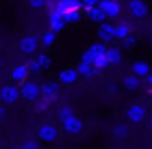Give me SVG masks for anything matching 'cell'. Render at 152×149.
Wrapping results in <instances>:
<instances>
[{
    "mask_svg": "<svg viewBox=\"0 0 152 149\" xmlns=\"http://www.w3.org/2000/svg\"><path fill=\"white\" fill-rule=\"evenodd\" d=\"M61 85L57 80H43L39 84V98L44 105H51V103L57 102L61 97Z\"/></svg>",
    "mask_w": 152,
    "mask_h": 149,
    "instance_id": "6da1fadb",
    "label": "cell"
},
{
    "mask_svg": "<svg viewBox=\"0 0 152 149\" xmlns=\"http://www.w3.org/2000/svg\"><path fill=\"white\" fill-rule=\"evenodd\" d=\"M105 51H106V46H105V44L100 43V41H95V43H92L82 54H80L79 62H83V64H88V66H92V64L95 62V61L98 59L100 56H105Z\"/></svg>",
    "mask_w": 152,
    "mask_h": 149,
    "instance_id": "7a4b0ae2",
    "label": "cell"
},
{
    "mask_svg": "<svg viewBox=\"0 0 152 149\" xmlns=\"http://www.w3.org/2000/svg\"><path fill=\"white\" fill-rule=\"evenodd\" d=\"M20 92V98H23L25 102L34 103L39 100V84L36 80H26L18 87Z\"/></svg>",
    "mask_w": 152,
    "mask_h": 149,
    "instance_id": "3957f363",
    "label": "cell"
},
{
    "mask_svg": "<svg viewBox=\"0 0 152 149\" xmlns=\"http://www.w3.org/2000/svg\"><path fill=\"white\" fill-rule=\"evenodd\" d=\"M124 116L131 125H141L147 118V110L141 103H131L128 108L124 110Z\"/></svg>",
    "mask_w": 152,
    "mask_h": 149,
    "instance_id": "277c9868",
    "label": "cell"
},
{
    "mask_svg": "<svg viewBox=\"0 0 152 149\" xmlns=\"http://www.w3.org/2000/svg\"><path fill=\"white\" fill-rule=\"evenodd\" d=\"M36 136H38L36 139L39 142L51 144V142H56V139L59 138V129H57V126L53 125V123H43V125H39V128H38Z\"/></svg>",
    "mask_w": 152,
    "mask_h": 149,
    "instance_id": "5b68a950",
    "label": "cell"
},
{
    "mask_svg": "<svg viewBox=\"0 0 152 149\" xmlns=\"http://www.w3.org/2000/svg\"><path fill=\"white\" fill-rule=\"evenodd\" d=\"M18 100H20V92L15 84H5L0 87V103L2 105H15Z\"/></svg>",
    "mask_w": 152,
    "mask_h": 149,
    "instance_id": "8992f818",
    "label": "cell"
},
{
    "mask_svg": "<svg viewBox=\"0 0 152 149\" xmlns=\"http://www.w3.org/2000/svg\"><path fill=\"white\" fill-rule=\"evenodd\" d=\"M38 49H39V38H38L36 34H26V36H23L20 40V43H18V51H20L21 54H25V56H28V57L36 54Z\"/></svg>",
    "mask_w": 152,
    "mask_h": 149,
    "instance_id": "52a82bcc",
    "label": "cell"
},
{
    "mask_svg": "<svg viewBox=\"0 0 152 149\" xmlns=\"http://www.w3.org/2000/svg\"><path fill=\"white\" fill-rule=\"evenodd\" d=\"M98 7L103 10L106 20H116L123 13V5L118 0H100Z\"/></svg>",
    "mask_w": 152,
    "mask_h": 149,
    "instance_id": "ba28073f",
    "label": "cell"
},
{
    "mask_svg": "<svg viewBox=\"0 0 152 149\" xmlns=\"http://www.w3.org/2000/svg\"><path fill=\"white\" fill-rule=\"evenodd\" d=\"M96 36H98L100 43H103L105 46H111L113 41H115V25L110 23V21H105V23L98 25Z\"/></svg>",
    "mask_w": 152,
    "mask_h": 149,
    "instance_id": "9c48e42d",
    "label": "cell"
},
{
    "mask_svg": "<svg viewBox=\"0 0 152 149\" xmlns=\"http://www.w3.org/2000/svg\"><path fill=\"white\" fill-rule=\"evenodd\" d=\"M128 12L132 18H136V20H144L149 13V7L144 0H129Z\"/></svg>",
    "mask_w": 152,
    "mask_h": 149,
    "instance_id": "30bf717a",
    "label": "cell"
},
{
    "mask_svg": "<svg viewBox=\"0 0 152 149\" xmlns=\"http://www.w3.org/2000/svg\"><path fill=\"white\" fill-rule=\"evenodd\" d=\"M61 123H62V129L67 133V134H80V133L83 131V128H85L82 118H79L77 115L69 116V118H66Z\"/></svg>",
    "mask_w": 152,
    "mask_h": 149,
    "instance_id": "8fae6325",
    "label": "cell"
},
{
    "mask_svg": "<svg viewBox=\"0 0 152 149\" xmlns=\"http://www.w3.org/2000/svg\"><path fill=\"white\" fill-rule=\"evenodd\" d=\"M79 80V74H77L75 67H64L57 74V82L62 87H70Z\"/></svg>",
    "mask_w": 152,
    "mask_h": 149,
    "instance_id": "7c38bea8",
    "label": "cell"
},
{
    "mask_svg": "<svg viewBox=\"0 0 152 149\" xmlns=\"http://www.w3.org/2000/svg\"><path fill=\"white\" fill-rule=\"evenodd\" d=\"M48 25H49V30L54 31V33H61V31L66 28V23H64V18L59 12H56L54 8H51L49 13H48Z\"/></svg>",
    "mask_w": 152,
    "mask_h": 149,
    "instance_id": "4fadbf2b",
    "label": "cell"
},
{
    "mask_svg": "<svg viewBox=\"0 0 152 149\" xmlns=\"http://www.w3.org/2000/svg\"><path fill=\"white\" fill-rule=\"evenodd\" d=\"M54 10L59 12L61 15L67 13V12H82V5H80V0H57L56 5H54Z\"/></svg>",
    "mask_w": 152,
    "mask_h": 149,
    "instance_id": "5bb4252c",
    "label": "cell"
},
{
    "mask_svg": "<svg viewBox=\"0 0 152 149\" xmlns=\"http://www.w3.org/2000/svg\"><path fill=\"white\" fill-rule=\"evenodd\" d=\"M151 72H152V66L142 59H137L131 64V74L136 76L137 79H145Z\"/></svg>",
    "mask_w": 152,
    "mask_h": 149,
    "instance_id": "9a60e30c",
    "label": "cell"
},
{
    "mask_svg": "<svg viewBox=\"0 0 152 149\" xmlns=\"http://www.w3.org/2000/svg\"><path fill=\"white\" fill-rule=\"evenodd\" d=\"M28 77H30V72H28L25 64H17L10 72V79L13 80L15 85H21L23 82L28 80Z\"/></svg>",
    "mask_w": 152,
    "mask_h": 149,
    "instance_id": "2e32d148",
    "label": "cell"
},
{
    "mask_svg": "<svg viewBox=\"0 0 152 149\" xmlns=\"http://www.w3.org/2000/svg\"><path fill=\"white\" fill-rule=\"evenodd\" d=\"M105 59L108 62V66H119L123 62V51L118 46H106L105 51Z\"/></svg>",
    "mask_w": 152,
    "mask_h": 149,
    "instance_id": "e0dca14e",
    "label": "cell"
},
{
    "mask_svg": "<svg viewBox=\"0 0 152 149\" xmlns=\"http://www.w3.org/2000/svg\"><path fill=\"white\" fill-rule=\"evenodd\" d=\"M121 85H123V89L128 90V92H136V90H139V87L142 85V82H141V79H137L136 76L128 74V76L123 77Z\"/></svg>",
    "mask_w": 152,
    "mask_h": 149,
    "instance_id": "ac0fdd59",
    "label": "cell"
},
{
    "mask_svg": "<svg viewBox=\"0 0 152 149\" xmlns=\"http://www.w3.org/2000/svg\"><path fill=\"white\" fill-rule=\"evenodd\" d=\"M34 61L38 62V66H39L41 70H49L51 67H53V57L48 53H44V51H38V53L34 54Z\"/></svg>",
    "mask_w": 152,
    "mask_h": 149,
    "instance_id": "d6986e66",
    "label": "cell"
},
{
    "mask_svg": "<svg viewBox=\"0 0 152 149\" xmlns=\"http://www.w3.org/2000/svg\"><path fill=\"white\" fill-rule=\"evenodd\" d=\"M87 18L95 25H102V23H105V21H108L100 7H93V8H90V10H87Z\"/></svg>",
    "mask_w": 152,
    "mask_h": 149,
    "instance_id": "ffe728a7",
    "label": "cell"
},
{
    "mask_svg": "<svg viewBox=\"0 0 152 149\" xmlns=\"http://www.w3.org/2000/svg\"><path fill=\"white\" fill-rule=\"evenodd\" d=\"M56 40H57V34L54 33V31H51V30L44 31L43 36L39 38V48L49 49V48H53L54 44H56Z\"/></svg>",
    "mask_w": 152,
    "mask_h": 149,
    "instance_id": "44dd1931",
    "label": "cell"
},
{
    "mask_svg": "<svg viewBox=\"0 0 152 149\" xmlns=\"http://www.w3.org/2000/svg\"><path fill=\"white\" fill-rule=\"evenodd\" d=\"M132 31H131V26H129L128 23H124V21H121V23L115 25V41H123L126 36H129Z\"/></svg>",
    "mask_w": 152,
    "mask_h": 149,
    "instance_id": "7402d4cb",
    "label": "cell"
},
{
    "mask_svg": "<svg viewBox=\"0 0 152 149\" xmlns=\"http://www.w3.org/2000/svg\"><path fill=\"white\" fill-rule=\"evenodd\" d=\"M111 133H113V136H115L116 139H126L129 136V126L126 125V123L119 121V123H116V125L113 126Z\"/></svg>",
    "mask_w": 152,
    "mask_h": 149,
    "instance_id": "603a6c76",
    "label": "cell"
},
{
    "mask_svg": "<svg viewBox=\"0 0 152 149\" xmlns=\"http://www.w3.org/2000/svg\"><path fill=\"white\" fill-rule=\"evenodd\" d=\"M137 41H139V38L136 36V34H129V36H126L123 41H119V49L121 51H132L136 46H137Z\"/></svg>",
    "mask_w": 152,
    "mask_h": 149,
    "instance_id": "cb8c5ba5",
    "label": "cell"
},
{
    "mask_svg": "<svg viewBox=\"0 0 152 149\" xmlns=\"http://www.w3.org/2000/svg\"><path fill=\"white\" fill-rule=\"evenodd\" d=\"M77 74H79V77H83V79H90V77H93V67L88 66V64H83V62H79L75 67Z\"/></svg>",
    "mask_w": 152,
    "mask_h": 149,
    "instance_id": "d4e9b609",
    "label": "cell"
},
{
    "mask_svg": "<svg viewBox=\"0 0 152 149\" xmlns=\"http://www.w3.org/2000/svg\"><path fill=\"white\" fill-rule=\"evenodd\" d=\"M62 18H64V23L66 25H75L82 20V12H77V10L75 12H67V13L62 15Z\"/></svg>",
    "mask_w": 152,
    "mask_h": 149,
    "instance_id": "484cf974",
    "label": "cell"
},
{
    "mask_svg": "<svg viewBox=\"0 0 152 149\" xmlns=\"http://www.w3.org/2000/svg\"><path fill=\"white\" fill-rule=\"evenodd\" d=\"M72 115H74V108L70 105H62L57 110V118H59L61 121H64L66 118H69V116H72Z\"/></svg>",
    "mask_w": 152,
    "mask_h": 149,
    "instance_id": "4316f807",
    "label": "cell"
},
{
    "mask_svg": "<svg viewBox=\"0 0 152 149\" xmlns=\"http://www.w3.org/2000/svg\"><path fill=\"white\" fill-rule=\"evenodd\" d=\"M20 148L21 149H41V142L34 138H26L20 144Z\"/></svg>",
    "mask_w": 152,
    "mask_h": 149,
    "instance_id": "83f0119b",
    "label": "cell"
},
{
    "mask_svg": "<svg viewBox=\"0 0 152 149\" xmlns=\"http://www.w3.org/2000/svg\"><path fill=\"white\" fill-rule=\"evenodd\" d=\"M25 66H26V69H28V72H30V74H34V76H36V74L41 72V69H39V66H38V62L34 61V57H30Z\"/></svg>",
    "mask_w": 152,
    "mask_h": 149,
    "instance_id": "f1b7e54d",
    "label": "cell"
},
{
    "mask_svg": "<svg viewBox=\"0 0 152 149\" xmlns=\"http://www.w3.org/2000/svg\"><path fill=\"white\" fill-rule=\"evenodd\" d=\"M26 4L33 10H41V8H44L48 5V0H26Z\"/></svg>",
    "mask_w": 152,
    "mask_h": 149,
    "instance_id": "f546056e",
    "label": "cell"
},
{
    "mask_svg": "<svg viewBox=\"0 0 152 149\" xmlns=\"http://www.w3.org/2000/svg\"><path fill=\"white\" fill-rule=\"evenodd\" d=\"M92 67H93V69H96V70H105L106 67H108V62H106L105 56H100L98 59L92 64Z\"/></svg>",
    "mask_w": 152,
    "mask_h": 149,
    "instance_id": "4dcf8cb0",
    "label": "cell"
},
{
    "mask_svg": "<svg viewBox=\"0 0 152 149\" xmlns=\"http://www.w3.org/2000/svg\"><path fill=\"white\" fill-rule=\"evenodd\" d=\"M98 4H100V0H80V5H82V8L85 12L93 7H98Z\"/></svg>",
    "mask_w": 152,
    "mask_h": 149,
    "instance_id": "1f68e13d",
    "label": "cell"
},
{
    "mask_svg": "<svg viewBox=\"0 0 152 149\" xmlns=\"http://www.w3.org/2000/svg\"><path fill=\"white\" fill-rule=\"evenodd\" d=\"M7 106L5 105H2V103H0V121H4L5 118H7Z\"/></svg>",
    "mask_w": 152,
    "mask_h": 149,
    "instance_id": "d6a6232c",
    "label": "cell"
},
{
    "mask_svg": "<svg viewBox=\"0 0 152 149\" xmlns=\"http://www.w3.org/2000/svg\"><path fill=\"white\" fill-rule=\"evenodd\" d=\"M118 84H116V82H110L108 84V92L110 93H116V92H118Z\"/></svg>",
    "mask_w": 152,
    "mask_h": 149,
    "instance_id": "836d02e7",
    "label": "cell"
},
{
    "mask_svg": "<svg viewBox=\"0 0 152 149\" xmlns=\"http://www.w3.org/2000/svg\"><path fill=\"white\" fill-rule=\"evenodd\" d=\"M145 84H147V85H149V87H152V72H151V74H149V76H147V77H145Z\"/></svg>",
    "mask_w": 152,
    "mask_h": 149,
    "instance_id": "e575fe53",
    "label": "cell"
},
{
    "mask_svg": "<svg viewBox=\"0 0 152 149\" xmlns=\"http://www.w3.org/2000/svg\"><path fill=\"white\" fill-rule=\"evenodd\" d=\"M149 129H151V131H152V115L149 116Z\"/></svg>",
    "mask_w": 152,
    "mask_h": 149,
    "instance_id": "d590c367",
    "label": "cell"
},
{
    "mask_svg": "<svg viewBox=\"0 0 152 149\" xmlns=\"http://www.w3.org/2000/svg\"><path fill=\"white\" fill-rule=\"evenodd\" d=\"M10 149H21V148H20V146H12Z\"/></svg>",
    "mask_w": 152,
    "mask_h": 149,
    "instance_id": "8d00e7d4",
    "label": "cell"
},
{
    "mask_svg": "<svg viewBox=\"0 0 152 149\" xmlns=\"http://www.w3.org/2000/svg\"><path fill=\"white\" fill-rule=\"evenodd\" d=\"M151 92H152V87H151Z\"/></svg>",
    "mask_w": 152,
    "mask_h": 149,
    "instance_id": "74e56055",
    "label": "cell"
}]
</instances>
